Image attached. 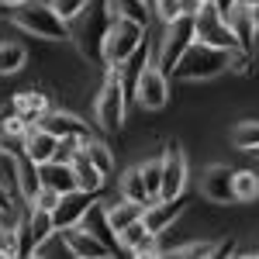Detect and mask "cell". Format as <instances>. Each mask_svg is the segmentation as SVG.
Instances as JSON below:
<instances>
[{"mask_svg":"<svg viewBox=\"0 0 259 259\" xmlns=\"http://www.w3.org/2000/svg\"><path fill=\"white\" fill-rule=\"evenodd\" d=\"M197 41V28H194V18L180 14L177 21L166 24V35H162V45H159V66L162 73H173V66L180 62V56Z\"/></svg>","mask_w":259,"mask_h":259,"instance_id":"obj_6","label":"cell"},{"mask_svg":"<svg viewBox=\"0 0 259 259\" xmlns=\"http://www.w3.org/2000/svg\"><path fill=\"white\" fill-rule=\"evenodd\" d=\"M142 41H145V24H139V21H132V18H114L111 28H107L104 56H100V59L107 62V66H121Z\"/></svg>","mask_w":259,"mask_h":259,"instance_id":"obj_4","label":"cell"},{"mask_svg":"<svg viewBox=\"0 0 259 259\" xmlns=\"http://www.w3.org/2000/svg\"><path fill=\"white\" fill-rule=\"evenodd\" d=\"M242 4H245V7H252V11L259 7V0H242Z\"/></svg>","mask_w":259,"mask_h":259,"instance_id":"obj_42","label":"cell"},{"mask_svg":"<svg viewBox=\"0 0 259 259\" xmlns=\"http://www.w3.org/2000/svg\"><path fill=\"white\" fill-rule=\"evenodd\" d=\"M14 24L24 28V31H31V35H38V38H49V41H62L69 35V24H66V21L56 14V7L45 4V0L18 4V7H14Z\"/></svg>","mask_w":259,"mask_h":259,"instance_id":"obj_3","label":"cell"},{"mask_svg":"<svg viewBox=\"0 0 259 259\" xmlns=\"http://www.w3.org/2000/svg\"><path fill=\"white\" fill-rule=\"evenodd\" d=\"M180 211H187V197H183V194H180V197H156L149 207H145L142 221H145V228H149V232L162 235V232L180 218Z\"/></svg>","mask_w":259,"mask_h":259,"instance_id":"obj_10","label":"cell"},{"mask_svg":"<svg viewBox=\"0 0 259 259\" xmlns=\"http://www.w3.org/2000/svg\"><path fill=\"white\" fill-rule=\"evenodd\" d=\"M135 97L145 111H159L166 107V100H169V83H166V73H162L159 66H145L139 73V80H135Z\"/></svg>","mask_w":259,"mask_h":259,"instance_id":"obj_8","label":"cell"},{"mask_svg":"<svg viewBox=\"0 0 259 259\" xmlns=\"http://www.w3.org/2000/svg\"><path fill=\"white\" fill-rule=\"evenodd\" d=\"M69 166H73L76 183H80L83 190H94V194H100V187H104V180H107V177H104L97 166H94V159L87 156V149H80V152L73 156V162H69Z\"/></svg>","mask_w":259,"mask_h":259,"instance_id":"obj_20","label":"cell"},{"mask_svg":"<svg viewBox=\"0 0 259 259\" xmlns=\"http://www.w3.org/2000/svg\"><path fill=\"white\" fill-rule=\"evenodd\" d=\"M156 239H159V235H156V232H149V235H145V239H142L139 245L132 249V252H135V256H159V245H156Z\"/></svg>","mask_w":259,"mask_h":259,"instance_id":"obj_38","label":"cell"},{"mask_svg":"<svg viewBox=\"0 0 259 259\" xmlns=\"http://www.w3.org/2000/svg\"><path fill=\"white\" fill-rule=\"evenodd\" d=\"M200 7H204V0H180V14H187V18H197Z\"/></svg>","mask_w":259,"mask_h":259,"instance_id":"obj_39","label":"cell"},{"mask_svg":"<svg viewBox=\"0 0 259 259\" xmlns=\"http://www.w3.org/2000/svg\"><path fill=\"white\" fill-rule=\"evenodd\" d=\"M187 187V159H183V149L177 142L166 145V156H162V187L159 197H180Z\"/></svg>","mask_w":259,"mask_h":259,"instance_id":"obj_9","label":"cell"},{"mask_svg":"<svg viewBox=\"0 0 259 259\" xmlns=\"http://www.w3.org/2000/svg\"><path fill=\"white\" fill-rule=\"evenodd\" d=\"M0 142H4V132H0Z\"/></svg>","mask_w":259,"mask_h":259,"instance_id":"obj_43","label":"cell"},{"mask_svg":"<svg viewBox=\"0 0 259 259\" xmlns=\"http://www.w3.org/2000/svg\"><path fill=\"white\" fill-rule=\"evenodd\" d=\"M28 225H31V239H35V249H38L41 242H49L59 228H56V218H52V211H45V207H31V214H28Z\"/></svg>","mask_w":259,"mask_h":259,"instance_id":"obj_22","label":"cell"},{"mask_svg":"<svg viewBox=\"0 0 259 259\" xmlns=\"http://www.w3.org/2000/svg\"><path fill=\"white\" fill-rule=\"evenodd\" d=\"M18 190L24 200H35V194L41 190V166L24 149L18 152Z\"/></svg>","mask_w":259,"mask_h":259,"instance_id":"obj_17","label":"cell"},{"mask_svg":"<svg viewBox=\"0 0 259 259\" xmlns=\"http://www.w3.org/2000/svg\"><path fill=\"white\" fill-rule=\"evenodd\" d=\"M62 235H66V249L73 252V256L80 259H97V256H111V249L97 239V235H90L83 225H69V228H59Z\"/></svg>","mask_w":259,"mask_h":259,"instance_id":"obj_14","label":"cell"},{"mask_svg":"<svg viewBox=\"0 0 259 259\" xmlns=\"http://www.w3.org/2000/svg\"><path fill=\"white\" fill-rule=\"evenodd\" d=\"M18 252H21L18 228H0V256H18Z\"/></svg>","mask_w":259,"mask_h":259,"instance_id":"obj_35","label":"cell"},{"mask_svg":"<svg viewBox=\"0 0 259 259\" xmlns=\"http://www.w3.org/2000/svg\"><path fill=\"white\" fill-rule=\"evenodd\" d=\"M145 235H149V228H145V221L139 218V221H132V225H128V228L121 232V245H124V249L132 252V249H135V245H139Z\"/></svg>","mask_w":259,"mask_h":259,"instance_id":"obj_32","label":"cell"},{"mask_svg":"<svg viewBox=\"0 0 259 259\" xmlns=\"http://www.w3.org/2000/svg\"><path fill=\"white\" fill-rule=\"evenodd\" d=\"M14 114H21L28 124H38L49 114V97L38 94V90H24V94L14 97Z\"/></svg>","mask_w":259,"mask_h":259,"instance_id":"obj_19","label":"cell"},{"mask_svg":"<svg viewBox=\"0 0 259 259\" xmlns=\"http://www.w3.org/2000/svg\"><path fill=\"white\" fill-rule=\"evenodd\" d=\"M80 225L87 228V232H90V235H97V239L104 242L107 249H111V256H118V252H121V235L114 232V225H111V214H107V207H104V204H90Z\"/></svg>","mask_w":259,"mask_h":259,"instance_id":"obj_13","label":"cell"},{"mask_svg":"<svg viewBox=\"0 0 259 259\" xmlns=\"http://www.w3.org/2000/svg\"><path fill=\"white\" fill-rule=\"evenodd\" d=\"M114 21V11L107 0H90L80 11V18L69 21V38L76 41L87 59H100L104 56V38H107V28Z\"/></svg>","mask_w":259,"mask_h":259,"instance_id":"obj_1","label":"cell"},{"mask_svg":"<svg viewBox=\"0 0 259 259\" xmlns=\"http://www.w3.org/2000/svg\"><path fill=\"white\" fill-rule=\"evenodd\" d=\"M173 256H180V259H204V256H214V245H211V242H190V245H180Z\"/></svg>","mask_w":259,"mask_h":259,"instance_id":"obj_34","label":"cell"},{"mask_svg":"<svg viewBox=\"0 0 259 259\" xmlns=\"http://www.w3.org/2000/svg\"><path fill=\"white\" fill-rule=\"evenodd\" d=\"M256 197H259V177L249 169L235 173V200H256Z\"/></svg>","mask_w":259,"mask_h":259,"instance_id":"obj_28","label":"cell"},{"mask_svg":"<svg viewBox=\"0 0 259 259\" xmlns=\"http://www.w3.org/2000/svg\"><path fill=\"white\" fill-rule=\"evenodd\" d=\"M38 124H41V128H49L56 139H66V135H80V139H90V128H87L80 118H73V114H62V111H49V114H45Z\"/></svg>","mask_w":259,"mask_h":259,"instance_id":"obj_18","label":"cell"},{"mask_svg":"<svg viewBox=\"0 0 259 259\" xmlns=\"http://www.w3.org/2000/svg\"><path fill=\"white\" fill-rule=\"evenodd\" d=\"M228 69H232V52L218 49V45H204V41H194L173 66L180 80H207V76H218Z\"/></svg>","mask_w":259,"mask_h":259,"instance_id":"obj_2","label":"cell"},{"mask_svg":"<svg viewBox=\"0 0 259 259\" xmlns=\"http://www.w3.org/2000/svg\"><path fill=\"white\" fill-rule=\"evenodd\" d=\"M256 152H259V149H256Z\"/></svg>","mask_w":259,"mask_h":259,"instance_id":"obj_46","label":"cell"},{"mask_svg":"<svg viewBox=\"0 0 259 259\" xmlns=\"http://www.w3.org/2000/svg\"><path fill=\"white\" fill-rule=\"evenodd\" d=\"M228 24H232V31H235V38H239V45L245 49V52H252V41H256L259 28H256V18H252V7H245V4H235L228 14Z\"/></svg>","mask_w":259,"mask_h":259,"instance_id":"obj_16","label":"cell"},{"mask_svg":"<svg viewBox=\"0 0 259 259\" xmlns=\"http://www.w3.org/2000/svg\"><path fill=\"white\" fill-rule=\"evenodd\" d=\"M124 69L121 66H111L107 69V80L100 87V97H97V121L104 132H121V121H124Z\"/></svg>","mask_w":259,"mask_h":259,"instance_id":"obj_5","label":"cell"},{"mask_svg":"<svg viewBox=\"0 0 259 259\" xmlns=\"http://www.w3.org/2000/svg\"><path fill=\"white\" fill-rule=\"evenodd\" d=\"M107 214H111V225H114V232H124L132 221H139L142 214H145V204H139V200H128V197H121L114 207H107Z\"/></svg>","mask_w":259,"mask_h":259,"instance_id":"obj_21","label":"cell"},{"mask_svg":"<svg viewBox=\"0 0 259 259\" xmlns=\"http://www.w3.org/2000/svg\"><path fill=\"white\" fill-rule=\"evenodd\" d=\"M232 142H235L239 149L256 152V149H259V121H242L239 128L232 132Z\"/></svg>","mask_w":259,"mask_h":259,"instance_id":"obj_26","label":"cell"},{"mask_svg":"<svg viewBox=\"0 0 259 259\" xmlns=\"http://www.w3.org/2000/svg\"><path fill=\"white\" fill-rule=\"evenodd\" d=\"M142 180H145V190H149V197L156 200L159 197V187H162V159H152L142 166Z\"/></svg>","mask_w":259,"mask_h":259,"instance_id":"obj_29","label":"cell"},{"mask_svg":"<svg viewBox=\"0 0 259 259\" xmlns=\"http://www.w3.org/2000/svg\"><path fill=\"white\" fill-rule=\"evenodd\" d=\"M83 145H87V139H80V135H66V139H59V145H56V159L59 162H73V156L80 152Z\"/></svg>","mask_w":259,"mask_h":259,"instance_id":"obj_31","label":"cell"},{"mask_svg":"<svg viewBox=\"0 0 259 259\" xmlns=\"http://www.w3.org/2000/svg\"><path fill=\"white\" fill-rule=\"evenodd\" d=\"M4 7H18V4H28V0H0Z\"/></svg>","mask_w":259,"mask_h":259,"instance_id":"obj_41","label":"cell"},{"mask_svg":"<svg viewBox=\"0 0 259 259\" xmlns=\"http://www.w3.org/2000/svg\"><path fill=\"white\" fill-rule=\"evenodd\" d=\"M121 197L128 200H139V204H152V197H149V190H145V180H142V169H132V173H124V180H121Z\"/></svg>","mask_w":259,"mask_h":259,"instance_id":"obj_23","label":"cell"},{"mask_svg":"<svg viewBox=\"0 0 259 259\" xmlns=\"http://www.w3.org/2000/svg\"><path fill=\"white\" fill-rule=\"evenodd\" d=\"M0 183H4V187H11V194L18 190V156L0 152ZM18 194H21V190H18Z\"/></svg>","mask_w":259,"mask_h":259,"instance_id":"obj_30","label":"cell"},{"mask_svg":"<svg viewBox=\"0 0 259 259\" xmlns=\"http://www.w3.org/2000/svg\"><path fill=\"white\" fill-rule=\"evenodd\" d=\"M107 4H111L114 18H132L139 24L149 21V0H107Z\"/></svg>","mask_w":259,"mask_h":259,"instance_id":"obj_24","label":"cell"},{"mask_svg":"<svg viewBox=\"0 0 259 259\" xmlns=\"http://www.w3.org/2000/svg\"><path fill=\"white\" fill-rule=\"evenodd\" d=\"M94 190H83V187H76V190H69V194H62L59 204H56V211H52V218H56V228H69V225H80L83 214H87V207L94 204Z\"/></svg>","mask_w":259,"mask_h":259,"instance_id":"obj_11","label":"cell"},{"mask_svg":"<svg viewBox=\"0 0 259 259\" xmlns=\"http://www.w3.org/2000/svg\"><path fill=\"white\" fill-rule=\"evenodd\" d=\"M87 4H90V0H52L56 14H59V18L66 21V24H69L73 18H80V11L87 7Z\"/></svg>","mask_w":259,"mask_h":259,"instance_id":"obj_33","label":"cell"},{"mask_svg":"<svg viewBox=\"0 0 259 259\" xmlns=\"http://www.w3.org/2000/svg\"><path fill=\"white\" fill-rule=\"evenodd\" d=\"M87 156L94 159V166H97L104 177H111V169H114V159H111V149L107 145H100V142H94V139H87Z\"/></svg>","mask_w":259,"mask_h":259,"instance_id":"obj_27","label":"cell"},{"mask_svg":"<svg viewBox=\"0 0 259 259\" xmlns=\"http://www.w3.org/2000/svg\"><path fill=\"white\" fill-rule=\"evenodd\" d=\"M204 4H211V0H204Z\"/></svg>","mask_w":259,"mask_h":259,"instance_id":"obj_44","label":"cell"},{"mask_svg":"<svg viewBox=\"0 0 259 259\" xmlns=\"http://www.w3.org/2000/svg\"><path fill=\"white\" fill-rule=\"evenodd\" d=\"M59 190H56V187H45V183H41V190L38 194H35V200H31V207H45V211H56V204H59Z\"/></svg>","mask_w":259,"mask_h":259,"instance_id":"obj_36","label":"cell"},{"mask_svg":"<svg viewBox=\"0 0 259 259\" xmlns=\"http://www.w3.org/2000/svg\"><path fill=\"white\" fill-rule=\"evenodd\" d=\"M194 28H197V41H204V45H218V49H228V52L242 49L235 31H232V24H228V18L218 11L214 0L200 7V14L194 18Z\"/></svg>","mask_w":259,"mask_h":259,"instance_id":"obj_7","label":"cell"},{"mask_svg":"<svg viewBox=\"0 0 259 259\" xmlns=\"http://www.w3.org/2000/svg\"><path fill=\"white\" fill-rule=\"evenodd\" d=\"M200 190L214 204H228V200H235V173L228 166H207L200 173Z\"/></svg>","mask_w":259,"mask_h":259,"instance_id":"obj_12","label":"cell"},{"mask_svg":"<svg viewBox=\"0 0 259 259\" xmlns=\"http://www.w3.org/2000/svg\"><path fill=\"white\" fill-rule=\"evenodd\" d=\"M45 4H52V0H45Z\"/></svg>","mask_w":259,"mask_h":259,"instance_id":"obj_45","label":"cell"},{"mask_svg":"<svg viewBox=\"0 0 259 259\" xmlns=\"http://www.w3.org/2000/svg\"><path fill=\"white\" fill-rule=\"evenodd\" d=\"M214 4H218V11H221V14H228V11H232V7H235L239 0H214Z\"/></svg>","mask_w":259,"mask_h":259,"instance_id":"obj_40","label":"cell"},{"mask_svg":"<svg viewBox=\"0 0 259 259\" xmlns=\"http://www.w3.org/2000/svg\"><path fill=\"white\" fill-rule=\"evenodd\" d=\"M156 18L162 24H169V21L180 18V0H156Z\"/></svg>","mask_w":259,"mask_h":259,"instance_id":"obj_37","label":"cell"},{"mask_svg":"<svg viewBox=\"0 0 259 259\" xmlns=\"http://www.w3.org/2000/svg\"><path fill=\"white\" fill-rule=\"evenodd\" d=\"M56 145H59V139H56L49 128H41V124H31L28 135H24V152L38 162V166L49 162V159H56Z\"/></svg>","mask_w":259,"mask_h":259,"instance_id":"obj_15","label":"cell"},{"mask_svg":"<svg viewBox=\"0 0 259 259\" xmlns=\"http://www.w3.org/2000/svg\"><path fill=\"white\" fill-rule=\"evenodd\" d=\"M24 59L28 56H24L21 45H14V41L11 45H0V76H14L21 66H24Z\"/></svg>","mask_w":259,"mask_h":259,"instance_id":"obj_25","label":"cell"}]
</instances>
